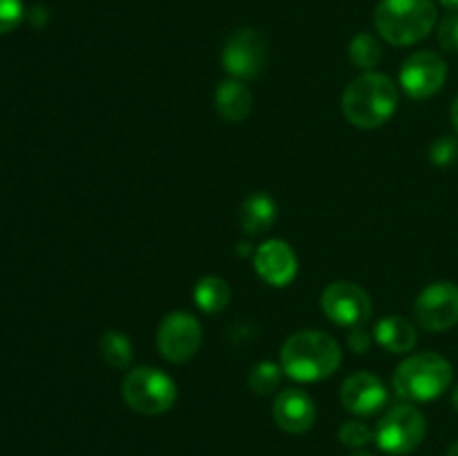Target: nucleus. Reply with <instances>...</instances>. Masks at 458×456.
Returning a JSON list of instances; mask_svg holds the SVG:
<instances>
[{"label":"nucleus","mask_w":458,"mask_h":456,"mask_svg":"<svg viewBox=\"0 0 458 456\" xmlns=\"http://www.w3.org/2000/svg\"><path fill=\"white\" fill-rule=\"evenodd\" d=\"M277 206L267 192H253L242 201L240 222L249 235H262L276 224Z\"/></svg>","instance_id":"obj_17"},{"label":"nucleus","mask_w":458,"mask_h":456,"mask_svg":"<svg viewBox=\"0 0 458 456\" xmlns=\"http://www.w3.org/2000/svg\"><path fill=\"white\" fill-rule=\"evenodd\" d=\"M447 80V63L441 54L420 49L401 67V85L414 101H425L441 92Z\"/></svg>","instance_id":"obj_8"},{"label":"nucleus","mask_w":458,"mask_h":456,"mask_svg":"<svg viewBox=\"0 0 458 456\" xmlns=\"http://www.w3.org/2000/svg\"><path fill=\"white\" fill-rule=\"evenodd\" d=\"M441 4H445L447 9H454V12H458V0H438Z\"/></svg>","instance_id":"obj_29"},{"label":"nucleus","mask_w":458,"mask_h":456,"mask_svg":"<svg viewBox=\"0 0 458 456\" xmlns=\"http://www.w3.org/2000/svg\"><path fill=\"white\" fill-rule=\"evenodd\" d=\"M267 61V43L255 30H237L226 40L222 52L224 70L240 80H250L262 72Z\"/></svg>","instance_id":"obj_11"},{"label":"nucleus","mask_w":458,"mask_h":456,"mask_svg":"<svg viewBox=\"0 0 458 456\" xmlns=\"http://www.w3.org/2000/svg\"><path fill=\"white\" fill-rule=\"evenodd\" d=\"M349 58L360 70L371 72L380 61H383V47H380L378 38L374 34H356L349 43Z\"/></svg>","instance_id":"obj_20"},{"label":"nucleus","mask_w":458,"mask_h":456,"mask_svg":"<svg viewBox=\"0 0 458 456\" xmlns=\"http://www.w3.org/2000/svg\"><path fill=\"white\" fill-rule=\"evenodd\" d=\"M121 396L130 410L146 416H159L168 411L177 401V384L155 367H137L128 371L121 384Z\"/></svg>","instance_id":"obj_5"},{"label":"nucleus","mask_w":458,"mask_h":456,"mask_svg":"<svg viewBox=\"0 0 458 456\" xmlns=\"http://www.w3.org/2000/svg\"><path fill=\"white\" fill-rule=\"evenodd\" d=\"M396 107V83L380 72H365L356 76L343 94V112L356 128H380L392 119Z\"/></svg>","instance_id":"obj_2"},{"label":"nucleus","mask_w":458,"mask_h":456,"mask_svg":"<svg viewBox=\"0 0 458 456\" xmlns=\"http://www.w3.org/2000/svg\"><path fill=\"white\" fill-rule=\"evenodd\" d=\"M316 402L311 401L307 392L298 387L280 392L273 402V418L280 425V429L289 434L309 432L316 423Z\"/></svg>","instance_id":"obj_14"},{"label":"nucleus","mask_w":458,"mask_h":456,"mask_svg":"<svg viewBox=\"0 0 458 456\" xmlns=\"http://www.w3.org/2000/svg\"><path fill=\"white\" fill-rule=\"evenodd\" d=\"M255 271L267 284L286 286L298 275V258L282 240H268L255 250Z\"/></svg>","instance_id":"obj_13"},{"label":"nucleus","mask_w":458,"mask_h":456,"mask_svg":"<svg viewBox=\"0 0 458 456\" xmlns=\"http://www.w3.org/2000/svg\"><path fill=\"white\" fill-rule=\"evenodd\" d=\"M25 18L22 0H0V36L16 30Z\"/></svg>","instance_id":"obj_24"},{"label":"nucleus","mask_w":458,"mask_h":456,"mask_svg":"<svg viewBox=\"0 0 458 456\" xmlns=\"http://www.w3.org/2000/svg\"><path fill=\"white\" fill-rule=\"evenodd\" d=\"M428 420L414 405L392 407L376 427V443L383 452L394 456L411 454L423 443Z\"/></svg>","instance_id":"obj_6"},{"label":"nucleus","mask_w":458,"mask_h":456,"mask_svg":"<svg viewBox=\"0 0 458 456\" xmlns=\"http://www.w3.org/2000/svg\"><path fill=\"white\" fill-rule=\"evenodd\" d=\"M30 21L34 22V25H45V21H47V12H45V7L36 4L30 13Z\"/></svg>","instance_id":"obj_27"},{"label":"nucleus","mask_w":458,"mask_h":456,"mask_svg":"<svg viewBox=\"0 0 458 456\" xmlns=\"http://www.w3.org/2000/svg\"><path fill=\"white\" fill-rule=\"evenodd\" d=\"M452 402H454V407H456V411H458V384H456L454 393H452Z\"/></svg>","instance_id":"obj_31"},{"label":"nucleus","mask_w":458,"mask_h":456,"mask_svg":"<svg viewBox=\"0 0 458 456\" xmlns=\"http://www.w3.org/2000/svg\"><path fill=\"white\" fill-rule=\"evenodd\" d=\"M320 307L331 322L349 329L365 326L371 316L369 293L353 282H334L327 286Z\"/></svg>","instance_id":"obj_7"},{"label":"nucleus","mask_w":458,"mask_h":456,"mask_svg":"<svg viewBox=\"0 0 458 456\" xmlns=\"http://www.w3.org/2000/svg\"><path fill=\"white\" fill-rule=\"evenodd\" d=\"M374 338L383 349L392 353H407L416 347V329L407 317L387 316L376 325Z\"/></svg>","instance_id":"obj_16"},{"label":"nucleus","mask_w":458,"mask_h":456,"mask_svg":"<svg viewBox=\"0 0 458 456\" xmlns=\"http://www.w3.org/2000/svg\"><path fill=\"white\" fill-rule=\"evenodd\" d=\"M438 45L445 52H458V13H450L438 25Z\"/></svg>","instance_id":"obj_25"},{"label":"nucleus","mask_w":458,"mask_h":456,"mask_svg":"<svg viewBox=\"0 0 458 456\" xmlns=\"http://www.w3.org/2000/svg\"><path fill=\"white\" fill-rule=\"evenodd\" d=\"M437 21L434 0H380L374 13L378 34L398 47L428 38Z\"/></svg>","instance_id":"obj_3"},{"label":"nucleus","mask_w":458,"mask_h":456,"mask_svg":"<svg viewBox=\"0 0 458 456\" xmlns=\"http://www.w3.org/2000/svg\"><path fill=\"white\" fill-rule=\"evenodd\" d=\"M369 344H371V335L367 334L362 326H358V329H353L352 334H349V347H352V351L365 353L367 349H369Z\"/></svg>","instance_id":"obj_26"},{"label":"nucleus","mask_w":458,"mask_h":456,"mask_svg":"<svg viewBox=\"0 0 458 456\" xmlns=\"http://www.w3.org/2000/svg\"><path fill=\"white\" fill-rule=\"evenodd\" d=\"M340 441L347 447H353V450H362L365 445H369L371 441H376V432L371 427H367L360 420H349L340 427L338 432Z\"/></svg>","instance_id":"obj_22"},{"label":"nucleus","mask_w":458,"mask_h":456,"mask_svg":"<svg viewBox=\"0 0 458 456\" xmlns=\"http://www.w3.org/2000/svg\"><path fill=\"white\" fill-rule=\"evenodd\" d=\"M452 125H454V130L458 134V97L454 98V103H452Z\"/></svg>","instance_id":"obj_28"},{"label":"nucleus","mask_w":458,"mask_h":456,"mask_svg":"<svg viewBox=\"0 0 458 456\" xmlns=\"http://www.w3.org/2000/svg\"><path fill=\"white\" fill-rule=\"evenodd\" d=\"M157 347L170 362L191 360L201 347L199 320L186 311L168 313L157 329Z\"/></svg>","instance_id":"obj_9"},{"label":"nucleus","mask_w":458,"mask_h":456,"mask_svg":"<svg viewBox=\"0 0 458 456\" xmlns=\"http://www.w3.org/2000/svg\"><path fill=\"white\" fill-rule=\"evenodd\" d=\"M215 107L222 114V119L240 123L250 114L253 94L240 79H226L219 83L217 92H215Z\"/></svg>","instance_id":"obj_15"},{"label":"nucleus","mask_w":458,"mask_h":456,"mask_svg":"<svg viewBox=\"0 0 458 456\" xmlns=\"http://www.w3.org/2000/svg\"><path fill=\"white\" fill-rule=\"evenodd\" d=\"M349 456H374V454H369V452H353V454H349Z\"/></svg>","instance_id":"obj_32"},{"label":"nucleus","mask_w":458,"mask_h":456,"mask_svg":"<svg viewBox=\"0 0 458 456\" xmlns=\"http://www.w3.org/2000/svg\"><path fill=\"white\" fill-rule=\"evenodd\" d=\"M282 371L300 383H318L334 374L343 362L340 344L325 331L304 329L291 335L280 351Z\"/></svg>","instance_id":"obj_1"},{"label":"nucleus","mask_w":458,"mask_h":456,"mask_svg":"<svg viewBox=\"0 0 458 456\" xmlns=\"http://www.w3.org/2000/svg\"><path fill=\"white\" fill-rule=\"evenodd\" d=\"M429 161L438 168H447V165L458 161V139L456 137H438L437 141L429 146Z\"/></svg>","instance_id":"obj_23"},{"label":"nucleus","mask_w":458,"mask_h":456,"mask_svg":"<svg viewBox=\"0 0 458 456\" xmlns=\"http://www.w3.org/2000/svg\"><path fill=\"white\" fill-rule=\"evenodd\" d=\"M98 351H101L103 360L114 367V369H125L134 358L132 342L121 331H106L98 340Z\"/></svg>","instance_id":"obj_19"},{"label":"nucleus","mask_w":458,"mask_h":456,"mask_svg":"<svg viewBox=\"0 0 458 456\" xmlns=\"http://www.w3.org/2000/svg\"><path fill=\"white\" fill-rule=\"evenodd\" d=\"M192 295H195L197 307L204 313H222L231 302V286L222 277L206 275L197 282Z\"/></svg>","instance_id":"obj_18"},{"label":"nucleus","mask_w":458,"mask_h":456,"mask_svg":"<svg viewBox=\"0 0 458 456\" xmlns=\"http://www.w3.org/2000/svg\"><path fill=\"white\" fill-rule=\"evenodd\" d=\"M450 360L434 351L405 358L394 374V389L401 398L411 402H429L441 396L452 384Z\"/></svg>","instance_id":"obj_4"},{"label":"nucleus","mask_w":458,"mask_h":456,"mask_svg":"<svg viewBox=\"0 0 458 456\" xmlns=\"http://www.w3.org/2000/svg\"><path fill=\"white\" fill-rule=\"evenodd\" d=\"M340 401L344 410L353 416H374L387 402V387L383 380L367 371L349 376L340 389Z\"/></svg>","instance_id":"obj_12"},{"label":"nucleus","mask_w":458,"mask_h":456,"mask_svg":"<svg viewBox=\"0 0 458 456\" xmlns=\"http://www.w3.org/2000/svg\"><path fill=\"white\" fill-rule=\"evenodd\" d=\"M282 380V367H277L276 362H259L253 367V371L249 374V384L255 393L259 396H267V393L276 392L280 387Z\"/></svg>","instance_id":"obj_21"},{"label":"nucleus","mask_w":458,"mask_h":456,"mask_svg":"<svg viewBox=\"0 0 458 456\" xmlns=\"http://www.w3.org/2000/svg\"><path fill=\"white\" fill-rule=\"evenodd\" d=\"M414 317L423 329L447 331L458 325V286L454 282H434L420 291Z\"/></svg>","instance_id":"obj_10"},{"label":"nucleus","mask_w":458,"mask_h":456,"mask_svg":"<svg viewBox=\"0 0 458 456\" xmlns=\"http://www.w3.org/2000/svg\"><path fill=\"white\" fill-rule=\"evenodd\" d=\"M445 456H458V441L454 443V445L450 447V450H447V454Z\"/></svg>","instance_id":"obj_30"}]
</instances>
